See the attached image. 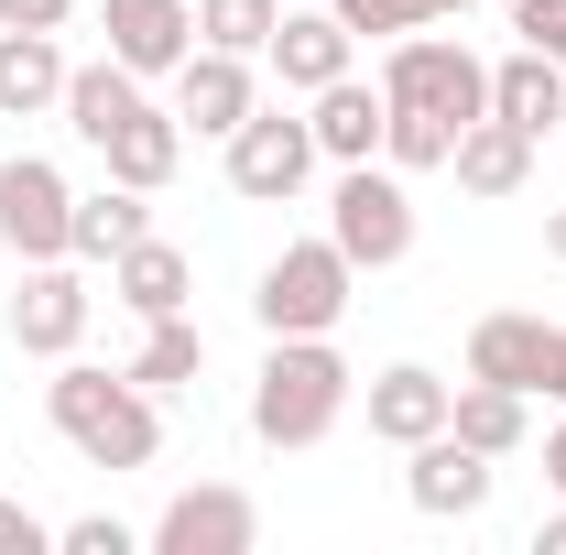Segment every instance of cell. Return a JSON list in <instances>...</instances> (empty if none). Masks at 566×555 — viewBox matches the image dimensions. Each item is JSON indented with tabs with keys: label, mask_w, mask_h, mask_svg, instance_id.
<instances>
[{
	"label": "cell",
	"mask_w": 566,
	"mask_h": 555,
	"mask_svg": "<svg viewBox=\"0 0 566 555\" xmlns=\"http://www.w3.org/2000/svg\"><path fill=\"white\" fill-rule=\"evenodd\" d=\"M44 415H55V436H66L87 469H153V447H164V415H153V392H142L132 370L66 359L44 381Z\"/></svg>",
	"instance_id": "6da1fadb"
},
{
	"label": "cell",
	"mask_w": 566,
	"mask_h": 555,
	"mask_svg": "<svg viewBox=\"0 0 566 555\" xmlns=\"http://www.w3.org/2000/svg\"><path fill=\"white\" fill-rule=\"evenodd\" d=\"M349 359L327 338H273L262 348V381H251V436L262 447H327L338 415H349Z\"/></svg>",
	"instance_id": "7a4b0ae2"
},
{
	"label": "cell",
	"mask_w": 566,
	"mask_h": 555,
	"mask_svg": "<svg viewBox=\"0 0 566 555\" xmlns=\"http://www.w3.org/2000/svg\"><path fill=\"white\" fill-rule=\"evenodd\" d=\"M381 98H392V121H436V132L458 142L480 109H491V66L458 44V33H403V44H381Z\"/></svg>",
	"instance_id": "3957f363"
},
{
	"label": "cell",
	"mask_w": 566,
	"mask_h": 555,
	"mask_svg": "<svg viewBox=\"0 0 566 555\" xmlns=\"http://www.w3.org/2000/svg\"><path fill=\"white\" fill-rule=\"evenodd\" d=\"M349 251L338 240H283L273 262H262V294H251V316H262V338H327L338 316H349Z\"/></svg>",
	"instance_id": "277c9868"
},
{
	"label": "cell",
	"mask_w": 566,
	"mask_h": 555,
	"mask_svg": "<svg viewBox=\"0 0 566 555\" xmlns=\"http://www.w3.org/2000/svg\"><path fill=\"white\" fill-rule=\"evenodd\" d=\"M327 240L349 251V273H392L415 251V197L392 164H338V197H327Z\"/></svg>",
	"instance_id": "5b68a950"
},
{
	"label": "cell",
	"mask_w": 566,
	"mask_h": 555,
	"mask_svg": "<svg viewBox=\"0 0 566 555\" xmlns=\"http://www.w3.org/2000/svg\"><path fill=\"white\" fill-rule=\"evenodd\" d=\"M305 175H316V121H294V109H251V121L229 132V186H240L251 208H294Z\"/></svg>",
	"instance_id": "8992f818"
},
{
	"label": "cell",
	"mask_w": 566,
	"mask_h": 555,
	"mask_svg": "<svg viewBox=\"0 0 566 555\" xmlns=\"http://www.w3.org/2000/svg\"><path fill=\"white\" fill-rule=\"evenodd\" d=\"M262 545V501L229 480H197L153 512V555H251Z\"/></svg>",
	"instance_id": "52a82bcc"
},
{
	"label": "cell",
	"mask_w": 566,
	"mask_h": 555,
	"mask_svg": "<svg viewBox=\"0 0 566 555\" xmlns=\"http://www.w3.org/2000/svg\"><path fill=\"white\" fill-rule=\"evenodd\" d=\"M66 175L44 164V153H11L0 164V251H22V262H66Z\"/></svg>",
	"instance_id": "ba28073f"
},
{
	"label": "cell",
	"mask_w": 566,
	"mask_h": 555,
	"mask_svg": "<svg viewBox=\"0 0 566 555\" xmlns=\"http://www.w3.org/2000/svg\"><path fill=\"white\" fill-rule=\"evenodd\" d=\"M273 76L294 87V98H316V87H338L349 76V55H359V33L327 11V0H283V22H273Z\"/></svg>",
	"instance_id": "9c48e42d"
},
{
	"label": "cell",
	"mask_w": 566,
	"mask_h": 555,
	"mask_svg": "<svg viewBox=\"0 0 566 555\" xmlns=\"http://www.w3.org/2000/svg\"><path fill=\"white\" fill-rule=\"evenodd\" d=\"M87 316H98V294H87L66 262H33V273H22V294H11V338L33 348V359H76Z\"/></svg>",
	"instance_id": "30bf717a"
},
{
	"label": "cell",
	"mask_w": 566,
	"mask_h": 555,
	"mask_svg": "<svg viewBox=\"0 0 566 555\" xmlns=\"http://www.w3.org/2000/svg\"><path fill=\"white\" fill-rule=\"evenodd\" d=\"M98 33H109V55L132 76H175L197 55V0H109Z\"/></svg>",
	"instance_id": "8fae6325"
},
{
	"label": "cell",
	"mask_w": 566,
	"mask_h": 555,
	"mask_svg": "<svg viewBox=\"0 0 566 555\" xmlns=\"http://www.w3.org/2000/svg\"><path fill=\"white\" fill-rule=\"evenodd\" d=\"M251 109H262V87H251V55H218V44H197V55L175 66V121H186V132H218V142H229Z\"/></svg>",
	"instance_id": "7c38bea8"
},
{
	"label": "cell",
	"mask_w": 566,
	"mask_h": 555,
	"mask_svg": "<svg viewBox=\"0 0 566 555\" xmlns=\"http://www.w3.org/2000/svg\"><path fill=\"white\" fill-rule=\"evenodd\" d=\"M491 480H501V458L458 447V436H424V447H415V469H403V490H415V512H424V523H469V512L491 501Z\"/></svg>",
	"instance_id": "4fadbf2b"
},
{
	"label": "cell",
	"mask_w": 566,
	"mask_h": 555,
	"mask_svg": "<svg viewBox=\"0 0 566 555\" xmlns=\"http://www.w3.org/2000/svg\"><path fill=\"white\" fill-rule=\"evenodd\" d=\"M447 415H458V381H436L424 359H392L370 381V436L381 447H424V436H447Z\"/></svg>",
	"instance_id": "5bb4252c"
},
{
	"label": "cell",
	"mask_w": 566,
	"mask_h": 555,
	"mask_svg": "<svg viewBox=\"0 0 566 555\" xmlns=\"http://www.w3.org/2000/svg\"><path fill=\"white\" fill-rule=\"evenodd\" d=\"M545 338H556L545 316H512V305H501V316H480V327H469V381L545 392Z\"/></svg>",
	"instance_id": "9a60e30c"
},
{
	"label": "cell",
	"mask_w": 566,
	"mask_h": 555,
	"mask_svg": "<svg viewBox=\"0 0 566 555\" xmlns=\"http://www.w3.org/2000/svg\"><path fill=\"white\" fill-rule=\"evenodd\" d=\"M98 153H109V175H120V186H142V197H164V186H175V164H186V121L142 98V109H132V121H120L109 142H98Z\"/></svg>",
	"instance_id": "2e32d148"
},
{
	"label": "cell",
	"mask_w": 566,
	"mask_h": 555,
	"mask_svg": "<svg viewBox=\"0 0 566 555\" xmlns=\"http://www.w3.org/2000/svg\"><path fill=\"white\" fill-rule=\"evenodd\" d=\"M447 175L469 186V197H523V175H534V132H512V121H469L458 132V153H447Z\"/></svg>",
	"instance_id": "e0dca14e"
},
{
	"label": "cell",
	"mask_w": 566,
	"mask_h": 555,
	"mask_svg": "<svg viewBox=\"0 0 566 555\" xmlns=\"http://www.w3.org/2000/svg\"><path fill=\"white\" fill-rule=\"evenodd\" d=\"M33 109H66V44L0 22V121H33Z\"/></svg>",
	"instance_id": "ac0fdd59"
},
{
	"label": "cell",
	"mask_w": 566,
	"mask_h": 555,
	"mask_svg": "<svg viewBox=\"0 0 566 555\" xmlns=\"http://www.w3.org/2000/svg\"><path fill=\"white\" fill-rule=\"evenodd\" d=\"M491 121H512V132H556L566 121V66L556 55H534V44H523V55H501L491 66Z\"/></svg>",
	"instance_id": "d6986e66"
},
{
	"label": "cell",
	"mask_w": 566,
	"mask_h": 555,
	"mask_svg": "<svg viewBox=\"0 0 566 555\" xmlns=\"http://www.w3.org/2000/svg\"><path fill=\"white\" fill-rule=\"evenodd\" d=\"M142 229H153V197L109 175L98 197H76V218H66V262H120V251H132Z\"/></svg>",
	"instance_id": "ffe728a7"
},
{
	"label": "cell",
	"mask_w": 566,
	"mask_h": 555,
	"mask_svg": "<svg viewBox=\"0 0 566 555\" xmlns=\"http://www.w3.org/2000/svg\"><path fill=\"white\" fill-rule=\"evenodd\" d=\"M381 121H392L381 87H359V76L316 87V153H327V164H370V153H381Z\"/></svg>",
	"instance_id": "44dd1931"
},
{
	"label": "cell",
	"mask_w": 566,
	"mask_h": 555,
	"mask_svg": "<svg viewBox=\"0 0 566 555\" xmlns=\"http://www.w3.org/2000/svg\"><path fill=\"white\" fill-rule=\"evenodd\" d=\"M186 283H197V273H186V251H175V240H153V229L109 262V294H120L132 316H186Z\"/></svg>",
	"instance_id": "7402d4cb"
},
{
	"label": "cell",
	"mask_w": 566,
	"mask_h": 555,
	"mask_svg": "<svg viewBox=\"0 0 566 555\" xmlns=\"http://www.w3.org/2000/svg\"><path fill=\"white\" fill-rule=\"evenodd\" d=\"M132 109H142V76L120 66V55H98V66H66V132L87 142V153L120 132Z\"/></svg>",
	"instance_id": "603a6c76"
},
{
	"label": "cell",
	"mask_w": 566,
	"mask_h": 555,
	"mask_svg": "<svg viewBox=\"0 0 566 555\" xmlns=\"http://www.w3.org/2000/svg\"><path fill=\"white\" fill-rule=\"evenodd\" d=\"M197 370H208L197 316H142V348H132V381H142V392H186Z\"/></svg>",
	"instance_id": "cb8c5ba5"
},
{
	"label": "cell",
	"mask_w": 566,
	"mask_h": 555,
	"mask_svg": "<svg viewBox=\"0 0 566 555\" xmlns=\"http://www.w3.org/2000/svg\"><path fill=\"white\" fill-rule=\"evenodd\" d=\"M523 404H534V392L458 381V415H447V436H458V447H480V458H512V447H523Z\"/></svg>",
	"instance_id": "d4e9b609"
},
{
	"label": "cell",
	"mask_w": 566,
	"mask_h": 555,
	"mask_svg": "<svg viewBox=\"0 0 566 555\" xmlns=\"http://www.w3.org/2000/svg\"><path fill=\"white\" fill-rule=\"evenodd\" d=\"M283 22V0H197V44H218V55H262Z\"/></svg>",
	"instance_id": "484cf974"
},
{
	"label": "cell",
	"mask_w": 566,
	"mask_h": 555,
	"mask_svg": "<svg viewBox=\"0 0 566 555\" xmlns=\"http://www.w3.org/2000/svg\"><path fill=\"white\" fill-rule=\"evenodd\" d=\"M327 11H338L349 33H370V44H403V33H424V22H436L424 0H327Z\"/></svg>",
	"instance_id": "4316f807"
},
{
	"label": "cell",
	"mask_w": 566,
	"mask_h": 555,
	"mask_svg": "<svg viewBox=\"0 0 566 555\" xmlns=\"http://www.w3.org/2000/svg\"><path fill=\"white\" fill-rule=\"evenodd\" d=\"M512 33H523L534 55H556V66H566V0H512Z\"/></svg>",
	"instance_id": "83f0119b"
},
{
	"label": "cell",
	"mask_w": 566,
	"mask_h": 555,
	"mask_svg": "<svg viewBox=\"0 0 566 555\" xmlns=\"http://www.w3.org/2000/svg\"><path fill=\"white\" fill-rule=\"evenodd\" d=\"M55 545H66V555H132V523H120V512H76Z\"/></svg>",
	"instance_id": "f1b7e54d"
},
{
	"label": "cell",
	"mask_w": 566,
	"mask_h": 555,
	"mask_svg": "<svg viewBox=\"0 0 566 555\" xmlns=\"http://www.w3.org/2000/svg\"><path fill=\"white\" fill-rule=\"evenodd\" d=\"M44 545H55V523H33V512L0 490V555H44Z\"/></svg>",
	"instance_id": "f546056e"
},
{
	"label": "cell",
	"mask_w": 566,
	"mask_h": 555,
	"mask_svg": "<svg viewBox=\"0 0 566 555\" xmlns=\"http://www.w3.org/2000/svg\"><path fill=\"white\" fill-rule=\"evenodd\" d=\"M66 11H76V0H0L11 33H66Z\"/></svg>",
	"instance_id": "4dcf8cb0"
},
{
	"label": "cell",
	"mask_w": 566,
	"mask_h": 555,
	"mask_svg": "<svg viewBox=\"0 0 566 555\" xmlns=\"http://www.w3.org/2000/svg\"><path fill=\"white\" fill-rule=\"evenodd\" d=\"M545 404H566V327L545 338Z\"/></svg>",
	"instance_id": "1f68e13d"
},
{
	"label": "cell",
	"mask_w": 566,
	"mask_h": 555,
	"mask_svg": "<svg viewBox=\"0 0 566 555\" xmlns=\"http://www.w3.org/2000/svg\"><path fill=\"white\" fill-rule=\"evenodd\" d=\"M545 490H556V501H566V425H556V436H545Z\"/></svg>",
	"instance_id": "d6a6232c"
},
{
	"label": "cell",
	"mask_w": 566,
	"mask_h": 555,
	"mask_svg": "<svg viewBox=\"0 0 566 555\" xmlns=\"http://www.w3.org/2000/svg\"><path fill=\"white\" fill-rule=\"evenodd\" d=\"M534 545H545V555H566V512H545V534H534Z\"/></svg>",
	"instance_id": "836d02e7"
},
{
	"label": "cell",
	"mask_w": 566,
	"mask_h": 555,
	"mask_svg": "<svg viewBox=\"0 0 566 555\" xmlns=\"http://www.w3.org/2000/svg\"><path fill=\"white\" fill-rule=\"evenodd\" d=\"M545 251H556V262H566V208H556V218H545Z\"/></svg>",
	"instance_id": "e575fe53"
},
{
	"label": "cell",
	"mask_w": 566,
	"mask_h": 555,
	"mask_svg": "<svg viewBox=\"0 0 566 555\" xmlns=\"http://www.w3.org/2000/svg\"><path fill=\"white\" fill-rule=\"evenodd\" d=\"M424 11H436V22H458V11H469V0H424Z\"/></svg>",
	"instance_id": "d590c367"
}]
</instances>
